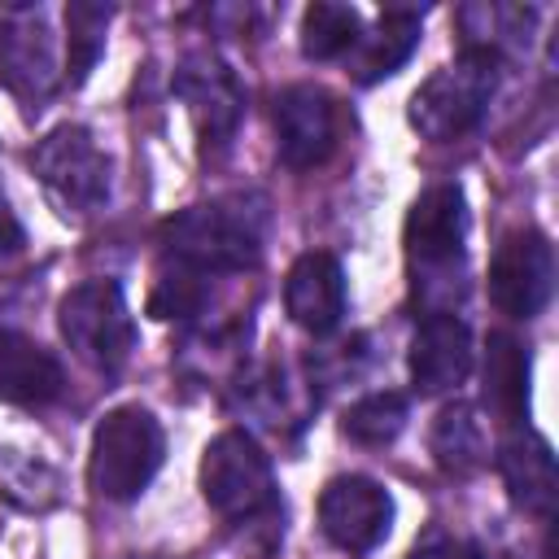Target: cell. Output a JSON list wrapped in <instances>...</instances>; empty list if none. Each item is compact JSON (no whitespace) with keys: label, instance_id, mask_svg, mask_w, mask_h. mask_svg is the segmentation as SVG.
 Returning a JSON list of instances; mask_svg holds the SVG:
<instances>
[{"label":"cell","instance_id":"cell-1","mask_svg":"<svg viewBox=\"0 0 559 559\" xmlns=\"http://www.w3.org/2000/svg\"><path fill=\"white\" fill-rule=\"evenodd\" d=\"M162 454H166V437H162L157 415L140 402H122L105 411L92 432L87 480L109 502H135L157 476Z\"/></svg>","mask_w":559,"mask_h":559},{"label":"cell","instance_id":"cell-2","mask_svg":"<svg viewBox=\"0 0 559 559\" xmlns=\"http://www.w3.org/2000/svg\"><path fill=\"white\" fill-rule=\"evenodd\" d=\"M493 87H498V57L489 52H459L454 66H441L432 70L415 92H411V105H406V118L411 127L432 140V144H445V140H459L467 135L489 100H493Z\"/></svg>","mask_w":559,"mask_h":559},{"label":"cell","instance_id":"cell-3","mask_svg":"<svg viewBox=\"0 0 559 559\" xmlns=\"http://www.w3.org/2000/svg\"><path fill=\"white\" fill-rule=\"evenodd\" d=\"M201 498L210 502V511H218L231 524L275 515V472L249 432L227 428L205 445Z\"/></svg>","mask_w":559,"mask_h":559},{"label":"cell","instance_id":"cell-4","mask_svg":"<svg viewBox=\"0 0 559 559\" xmlns=\"http://www.w3.org/2000/svg\"><path fill=\"white\" fill-rule=\"evenodd\" d=\"M57 328L79 362L118 371L135 349V319L114 280H83L57 306Z\"/></svg>","mask_w":559,"mask_h":559},{"label":"cell","instance_id":"cell-5","mask_svg":"<svg viewBox=\"0 0 559 559\" xmlns=\"http://www.w3.org/2000/svg\"><path fill=\"white\" fill-rule=\"evenodd\" d=\"M31 170L61 214H96L109 201V157L96 135L79 122L52 127L31 148Z\"/></svg>","mask_w":559,"mask_h":559},{"label":"cell","instance_id":"cell-6","mask_svg":"<svg viewBox=\"0 0 559 559\" xmlns=\"http://www.w3.org/2000/svg\"><path fill=\"white\" fill-rule=\"evenodd\" d=\"M162 245L179 266L201 275L245 271L258 262V227L231 205H188L162 223Z\"/></svg>","mask_w":559,"mask_h":559},{"label":"cell","instance_id":"cell-7","mask_svg":"<svg viewBox=\"0 0 559 559\" xmlns=\"http://www.w3.org/2000/svg\"><path fill=\"white\" fill-rule=\"evenodd\" d=\"M406 258L419 275L415 288L450 280L463 266V240H467V201L459 183H432L424 188L406 210Z\"/></svg>","mask_w":559,"mask_h":559},{"label":"cell","instance_id":"cell-8","mask_svg":"<svg viewBox=\"0 0 559 559\" xmlns=\"http://www.w3.org/2000/svg\"><path fill=\"white\" fill-rule=\"evenodd\" d=\"M555 293V249L542 231L520 227L502 236L489 262V301L511 319H533Z\"/></svg>","mask_w":559,"mask_h":559},{"label":"cell","instance_id":"cell-9","mask_svg":"<svg viewBox=\"0 0 559 559\" xmlns=\"http://www.w3.org/2000/svg\"><path fill=\"white\" fill-rule=\"evenodd\" d=\"M271 122H275V148H280V162L293 166V170H314L323 166L336 144H341V109L336 100L314 87V83H293L275 96V109H271Z\"/></svg>","mask_w":559,"mask_h":559},{"label":"cell","instance_id":"cell-10","mask_svg":"<svg viewBox=\"0 0 559 559\" xmlns=\"http://www.w3.org/2000/svg\"><path fill=\"white\" fill-rule=\"evenodd\" d=\"M319 528L349 555L376 550L393 528V498L371 476H332L319 493Z\"/></svg>","mask_w":559,"mask_h":559},{"label":"cell","instance_id":"cell-11","mask_svg":"<svg viewBox=\"0 0 559 559\" xmlns=\"http://www.w3.org/2000/svg\"><path fill=\"white\" fill-rule=\"evenodd\" d=\"M175 92L188 105L201 144L205 148H223L231 140L240 114H245V92H240L231 66L210 48L188 52L179 61V70H175Z\"/></svg>","mask_w":559,"mask_h":559},{"label":"cell","instance_id":"cell-12","mask_svg":"<svg viewBox=\"0 0 559 559\" xmlns=\"http://www.w3.org/2000/svg\"><path fill=\"white\" fill-rule=\"evenodd\" d=\"M0 83L26 105L39 109L57 87V48L44 9H13L0 22Z\"/></svg>","mask_w":559,"mask_h":559},{"label":"cell","instance_id":"cell-13","mask_svg":"<svg viewBox=\"0 0 559 559\" xmlns=\"http://www.w3.org/2000/svg\"><path fill=\"white\" fill-rule=\"evenodd\" d=\"M411 384L432 397L454 389L472 371V328L454 310H432L411 336Z\"/></svg>","mask_w":559,"mask_h":559},{"label":"cell","instance_id":"cell-14","mask_svg":"<svg viewBox=\"0 0 559 559\" xmlns=\"http://www.w3.org/2000/svg\"><path fill=\"white\" fill-rule=\"evenodd\" d=\"M284 310L301 332L328 336L345 314V271H341V262L323 249L301 253L284 275Z\"/></svg>","mask_w":559,"mask_h":559},{"label":"cell","instance_id":"cell-15","mask_svg":"<svg viewBox=\"0 0 559 559\" xmlns=\"http://www.w3.org/2000/svg\"><path fill=\"white\" fill-rule=\"evenodd\" d=\"M66 393V371L57 354L22 332H0V402L39 411Z\"/></svg>","mask_w":559,"mask_h":559},{"label":"cell","instance_id":"cell-16","mask_svg":"<svg viewBox=\"0 0 559 559\" xmlns=\"http://www.w3.org/2000/svg\"><path fill=\"white\" fill-rule=\"evenodd\" d=\"M498 472L502 485L511 493L515 507H524L528 515H550L555 507V454L546 445V437L537 432H511L498 445Z\"/></svg>","mask_w":559,"mask_h":559},{"label":"cell","instance_id":"cell-17","mask_svg":"<svg viewBox=\"0 0 559 559\" xmlns=\"http://www.w3.org/2000/svg\"><path fill=\"white\" fill-rule=\"evenodd\" d=\"M419 44V13L415 9H384L380 22L358 35L354 52V79L358 83H380L406 66V57Z\"/></svg>","mask_w":559,"mask_h":559},{"label":"cell","instance_id":"cell-18","mask_svg":"<svg viewBox=\"0 0 559 559\" xmlns=\"http://www.w3.org/2000/svg\"><path fill=\"white\" fill-rule=\"evenodd\" d=\"M485 406L502 424H520L528 411V354L507 332H493L485 345Z\"/></svg>","mask_w":559,"mask_h":559},{"label":"cell","instance_id":"cell-19","mask_svg":"<svg viewBox=\"0 0 559 559\" xmlns=\"http://www.w3.org/2000/svg\"><path fill=\"white\" fill-rule=\"evenodd\" d=\"M428 450L441 472L472 476L489 459V441H485V424L476 419V406H467V402L441 406L432 419V432H428Z\"/></svg>","mask_w":559,"mask_h":559},{"label":"cell","instance_id":"cell-20","mask_svg":"<svg viewBox=\"0 0 559 559\" xmlns=\"http://www.w3.org/2000/svg\"><path fill=\"white\" fill-rule=\"evenodd\" d=\"M301 52L310 61H332V57H349V48L362 35V17L354 4H336V0H314L301 13Z\"/></svg>","mask_w":559,"mask_h":559},{"label":"cell","instance_id":"cell-21","mask_svg":"<svg viewBox=\"0 0 559 559\" xmlns=\"http://www.w3.org/2000/svg\"><path fill=\"white\" fill-rule=\"evenodd\" d=\"M109 17H114L109 4L74 0V4L66 9V79H70L74 87L96 70V61H100V52H105Z\"/></svg>","mask_w":559,"mask_h":559},{"label":"cell","instance_id":"cell-22","mask_svg":"<svg viewBox=\"0 0 559 559\" xmlns=\"http://www.w3.org/2000/svg\"><path fill=\"white\" fill-rule=\"evenodd\" d=\"M402 428H406V397L393 389L367 393L354 406H345V415H341V432L358 445H389Z\"/></svg>","mask_w":559,"mask_h":559},{"label":"cell","instance_id":"cell-23","mask_svg":"<svg viewBox=\"0 0 559 559\" xmlns=\"http://www.w3.org/2000/svg\"><path fill=\"white\" fill-rule=\"evenodd\" d=\"M205 306V275L192 271V266H166L153 284V297H148V314L153 319H192L201 314Z\"/></svg>","mask_w":559,"mask_h":559},{"label":"cell","instance_id":"cell-24","mask_svg":"<svg viewBox=\"0 0 559 559\" xmlns=\"http://www.w3.org/2000/svg\"><path fill=\"white\" fill-rule=\"evenodd\" d=\"M406 559H485V555L454 533H428L424 542H415V550Z\"/></svg>","mask_w":559,"mask_h":559},{"label":"cell","instance_id":"cell-25","mask_svg":"<svg viewBox=\"0 0 559 559\" xmlns=\"http://www.w3.org/2000/svg\"><path fill=\"white\" fill-rule=\"evenodd\" d=\"M26 245V231H22V223H17V214L9 210V201H4V192H0V258H9V253H17Z\"/></svg>","mask_w":559,"mask_h":559}]
</instances>
